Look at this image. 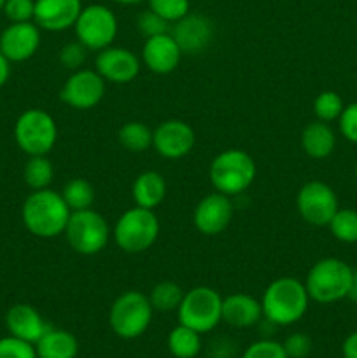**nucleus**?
Listing matches in <instances>:
<instances>
[{
    "instance_id": "f257e3e1",
    "label": "nucleus",
    "mask_w": 357,
    "mask_h": 358,
    "mask_svg": "<svg viewBox=\"0 0 357 358\" xmlns=\"http://www.w3.org/2000/svg\"><path fill=\"white\" fill-rule=\"evenodd\" d=\"M70 208L66 206L62 192L52 189L31 191L21 206V220L28 233L42 240L62 236L70 219Z\"/></svg>"
},
{
    "instance_id": "f03ea898",
    "label": "nucleus",
    "mask_w": 357,
    "mask_h": 358,
    "mask_svg": "<svg viewBox=\"0 0 357 358\" xmlns=\"http://www.w3.org/2000/svg\"><path fill=\"white\" fill-rule=\"evenodd\" d=\"M262 318L276 327H286L300 322L310 306V296L304 282L294 276L273 280L261 297Z\"/></svg>"
},
{
    "instance_id": "7ed1b4c3",
    "label": "nucleus",
    "mask_w": 357,
    "mask_h": 358,
    "mask_svg": "<svg viewBox=\"0 0 357 358\" xmlns=\"http://www.w3.org/2000/svg\"><path fill=\"white\" fill-rule=\"evenodd\" d=\"M310 301L335 304L350 297L354 289V269L338 257H324L315 262L304 278Z\"/></svg>"
},
{
    "instance_id": "20e7f679",
    "label": "nucleus",
    "mask_w": 357,
    "mask_h": 358,
    "mask_svg": "<svg viewBox=\"0 0 357 358\" xmlns=\"http://www.w3.org/2000/svg\"><path fill=\"white\" fill-rule=\"evenodd\" d=\"M254 159L241 149H226L217 154L210 163L209 177L214 189L230 198L247 191L255 180Z\"/></svg>"
},
{
    "instance_id": "39448f33",
    "label": "nucleus",
    "mask_w": 357,
    "mask_h": 358,
    "mask_svg": "<svg viewBox=\"0 0 357 358\" xmlns=\"http://www.w3.org/2000/svg\"><path fill=\"white\" fill-rule=\"evenodd\" d=\"M160 236V220L154 210L133 206L115 220L112 238L118 248L126 254H142L156 243Z\"/></svg>"
},
{
    "instance_id": "423d86ee",
    "label": "nucleus",
    "mask_w": 357,
    "mask_h": 358,
    "mask_svg": "<svg viewBox=\"0 0 357 358\" xmlns=\"http://www.w3.org/2000/svg\"><path fill=\"white\" fill-rule=\"evenodd\" d=\"M153 313L149 296L139 290H126L112 303L108 325L118 338L136 339L149 329Z\"/></svg>"
},
{
    "instance_id": "0eeeda50",
    "label": "nucleus",
    "mask_w": 357,
    "mask_h": 358,
    "mask_svg": "<svg viewBox=\"0 0 357 358\" xmlns=\"http://www.w3.org/2000/svg\"><path fill=\"white\" fill-rule=\"evenodd\" d=\"M178 324L206 334L223 322V297L216 289L206 285L195 287L184 292L181 306L177 308Z\"/></svg>"
},
{
    "instance_id": "6e6552de",
    "label": "nucleus",
    "mask_w": 357,
    "mask_h": 358,
    "mask_svg": "<svg viewBox=\"0 0 357 358\" xmlns=\"http://www.w3.org/2000/svg\"><path fill=\"white\" fill-rule=\"evenodd\" d=\"M14 140L27 156H48L58 140L55 117L42 108H28L16 119Z\"/></svg>"
},
{
    "instance_id": "1a4fd4ad",
    "label": "nucleus",
    "mask_w": 357,
    "mask_h": 358,
    "mask_svg": "<svg viewBox=\"0 0 357 358\" xmlns=\"http://www.w3.org/2000/svg\"><path fill=\"white\" fill-rule=\"evenodd\" d=\"M63 234L74 252L80 255H94L100 254L107 247L112 231L102 213L88 208L70 213L69 224Z\"/></svg>"
},
{
    "instance_id": "9d476101",
    "label": "nucleus",
    "mask_w": 357,
    "mask_h": 358,
    "mask_svg": "<svg viewBox=\"0 0 357 358\" xmlns=\"http://www.w3.org/2000/svg\"><path fill=\"white\" fill-rule=\"evenodd\" d=\"M76 38L88 51H102L112 45L118 37V17L114 10L104 3H91L83 7L76 24Z\"/></svg>"
},
{
    "instance_id": "9b49d317",
    "label": "nucleus",
    "mask_w": 357,
    "mask_h": 358,
    "mask_svg": "<svg viewBox=\"0 0 357 358\" xmlns=\"http://www.w3.org/2000/svg\"><path fill=\"white\" fill-rule=\"evenodd\" d=\"M296 208L301 219L315 227H324L338 212L340 203L335 189L321 180L303 184L296 196Z\"/></svg>"
},
{
    "instance_id": "f8f14e48",
    "label": "nucleus",
    "mask_w": 357,
    "mask_h": 358,
    "mask_svg": "<svg viewBox=\"0 0 357 358\" xmlns=\"http://www.w3.org/2000/svg\"><path fill=\"white\" fill-rule=\"evenodd\" d=\"M105 87L107 83L97 70L79 69L65 80L59 100L76 110H90L104 100Z\"/></svg>"
},
{
    "instance_id": "ddd939ff",
    "label": "nucleus",
    "mask_w": 357,
    "mask_h": 358,
    "mask_svg": "<svg viewBox=\"0 0 357 358\" xmlns=\"http://www.w3.org/2000/svg\"><path fill=\"white\" fill-rule=\"evenodd\" d=\"M196 143L195 129L181 119H167L153 129V147L164 159H182Z\"/></svg>"
},
{
    "instance_id": "4468645a",
    "label": "nucleus",
    "mask_w": 357,
    "mask_h": 358,
    "mask_svg": "<svg viewBox=\"0 0 357 358\" xmlns=\"http://www.w3.org/2000/svg\"><path fill=\"white\" fill-rule=\"evenodd\" d=\"M234 215V206L230 196L212 192L200 199L192 212V224L205 236H217L224 233Z\"/></svg>"
},
{
    "instance_id": "2eb2a0df",
    "label": "nucleus",
    "mask_w": 357,
    "mask_h": 358,
    "mask_svg": "<svg viewBox=\"0 0 357 358\" xmlns=\"http://www.w3.org/2000/svg\"><path fill=\"white\" fill-rule=\"evenodd\" d=\"M94 70L104 77L105 83L128 84L140 73V59L132 49L108 45L98 51Z\"/></svg>"
},
{
    "instance_id": "dca6fc26",
    "label": "nucleus",
    "mask_w": 357,
    "mask_h": 358,
    "mask_svg": "<svg viewBox=\"0 0 357 358\" xmlns=\"http://www.w3.org/2000/svg\"><path fill=\"white\" fill-rule=\"evenodd\" d=\"M41 48V28L34 21L10 23L0 34V52L10 63L27 62Z\"/></svg>"
},
{
    "instance_id": "f3484780",
    "label": "nucleus",
    "mask_w": 357,
    "mask_h": 358,
    "mask_svg": "<svg viewBox=\"0 0 357 358\" xmlns=\"http://www.w3.org/2000/svg\"><path fill=\"white\" fill-rule=\"evenodd\" d=\"M170 35L178 44L182 55H198L212 42L214 23L203 14L189 13L182 20L175 21Z\"/></svg>"
},
{
    "instance_id": "a211bd4d",
    "label": "nucleus",
    "mask_w": 357,
    "mask_h": 358,
    "mask_svg": "<svg viewBox=\"0 0 357 358\" xmlns=\"http://www.w3.org/2000/svg\"><path fill=\"white\" fill-rule=\"evenodd\" d=\"M83 7L80 0H35L34 23L41 30L63 31L74 28Z\"/></svg>"
},
{
    "instance_id": "6ab92c4d",
    "label": "nucleus",
    "mask_w": 357,
    "mask_h": 358,
    "mask_svg": "<svg viewBox=\"0 0 357 358\" xmlns=\"http://www.w3.org/2000/svg\"><path fill=\"white\" fill-rule=\"evenodd\" d=\"M182 59V51L170 34H161L146 38L142 48V62L150 72L158 76L172 73Z\"/></svg>"
},
{
    "instance_id": "aec40b11",
    "label": "nucleus",
    "mask_w": 357,
    "mask_h": 358,
    "mask_svg": "<svg viewBox=\"0 0 357 358\" xmlns=\"http://www.w3.org/2000/svg\"><path fill=\"white\" fill-rule=\"evenodd\" d=\"M6 327L9 336H14L23 341L35 343L49 331V324L42 318V315L30 304H14L6 313Z\"/></svg>"
},
{
    "instance_id": "412c9836",
    "label": "nucleus",
    "mask_w": 357,
    "mask_h": 358,
    "mask_svg": "<svg viewBox=\"0 0 357 358\" xmlns=\"http://www.w3.org/2000/svg\"><path fill=\"white\" fill-rule=\"evenodd\" d=\"M262 320L261 301L248 294H230L223 297V322L234 329H248Z\"/></svg>"
},
{
    "instance_id": "4be33fe9",
    "label": "nucleus",
    "mask_w": 357,
    "mask_h": 358,
    "mask_svg": "<svg viewBox=\"0 0 357 358\" xmlns=\"http://www.w3.org/2000/svg\"><path fill=\"white\" fill-rule=\"evenodd\" d=\"M335 147L336 133L329 122L315 119L301 131V149L312 159H326L335 152Z\"/></svg>"
},
{
    "instance_id": "5701e85b",
    "label": "nucleus",
    "mask_w": 357,
    "mask_h": 358,
    "mask_svg": "<svg viewBox=\"0 0 357 358\" xmlns=\"http://www.w3.org/2000/svg\"><path fill=\"white\" fill-rule=\"evenodd\" d=\"M132 198L136 206L154 210L167 198V180L160 171L147 170L133 180Z\"/></svg>"
},
{
    "instance_id": "b1692460",
    "label": "nucleus",
    "mask_w": 357,
    "mask_h": 358,
    "mask_svg": "<svg viewBox=\"0 0 357 358\" xmlns=\"http://www.w3.org/2000/svg\"><path fill=\"white\" fill-rule=\"evenodd\" d=\"M37 358H76L79 353V341L76 336L63 329H52L35 343Z\"/></svg>"
},
{
    "instance_id": "393cba45",
    "label": "nucleus",
    "mask_w": 357,
    "mask_h": 358,
    "mask_svg": "<svg viewBox=\"0 0 357 358\" xmlns=\"http://www.w3.org/2000/svg\"><path fill=\"white\" fill-rule=\"evenodd\" d=\"M167 346L174 358H196L202 352V334L178 324L168 334Z\"/></svg>"
},
{
    "instance_id": "a878e982",
    "label": "nucleus",
    "mask_w": 357,
    "mask_h": 358,
    "mask_svg": "<svg viewBox=\"0 0 357 358\" xmlns=\"http://www.w3.org/2000/svg\"><path fill=\"white\" fill-rule=\"evenodd\" d=\"M118 142L132 154L146 152L153 147V129L140 121H130L118 131Z\"/></svg>"
},
{
    "instance_id": "bb28decb",
    "label": "nucleus",
    "mask_w": 357,
    "mask_h": 358,
    "mask_svg": "<svg viewBox=\"0 0 357 358\" xmlns=\"http://www.w3.org/2000/svg\"><path fill=\"white\" fill-rule=\"evenodd\" d=\"M24 184L31 191L48 189L55 178V166L48 156H28L27 164L23 170Z\"/></svg>"
},
{
    "instance_id": "cd10ccee",
    "label": "nucleus",
    "mask_w": 357,
    "mask_h": 358,
    "mask_svg": "<svg viewBox=\"0 0 357 358\" xmlns=\"http://www.w3.org/2000/svg\"><path fill=\"white\" fill-rule=\"evenodd\" d=\"M182 297H184V290L178 283L175 282H160L153 287L149 294L150 306L154 311H161V313H170V311H177L181 306Z\"/></svg>"
},
{
    "instance_id": "c85d7f7f",
    "label": "nucleus",
    "mask_w": 357,
    "mask_h": 358,
    "mask_svg": "<svg viewBox=\"0 0 357 358\" xmlns=\"http://www.w3.org/2000/svg\"><path fill=\"white\" fill-rule=\"evenodd\" d=\"M62 196L70 212H79V210L91 208L97 194H94V187L86 178H72L63 185Z\"/></svg>"
},
{
    "instance_id": "c756f323",
    "label": "nucleus",
    "mask_w": 357,
    "mask_h": 358,
    "mask_svg": "<svg viewBox=\"0 0 357 358\" xmlns=\"http://www.w3.org/2000/svg\"><path fill=\"white\" fill-rule=\"evenodd\" d=\"M332 238L342 243H357V212L352 208H338L328 224Z\"/></svg>"
},
{
    "instance_id": "7c9ffc66",
    "label": "nucleus",
    "mask_w": 357,
    "mask_h": 358,
    "mask_svg": "<svg viewBox=\"0 0 357 358\" xmlns=\"http://www.w3.org/2000/svg\"><path fill=\"white\" fill-rule=\"evenodd\" d=\"M343 108H345V103H343L342 96H340L336 91H322V93H318L314 100V114L318 121H338Z\"/></svg>"
},
{
    "instance_id": "2f4dec72",
    "label": "nucleus",
    "mask_w": 357,
    "mask_h": 358,
    "mask_svg": "<svg viewBox=\"0 0 357 358\" xmlns=\"http://www.w3.org/2000/svg\"><path fill=\"white\" fill-rule=\"evenodd\" d=\"M147 2H149V9L160 14L168 23H175L191 13L189 0H147Z\"/></svg>"
},
{
    "instance_id": "473e14b6",
    "label": "nucleus",
    "mask_w": 357,
    "mask_h": 358,
    "mask_svg": "<svg viewBox=\"0 0 357 358\" xmlns=\"http://www.w3.org/2000/svg\"><path fill=\"white\" fill-rule=\"evenodd\" d=\"M241 358H289L282 343H276L273 339L262 338L259 341H254L245 348L241 353Z\"/></svg>"
},
{
    "instance_id": "72a5a7b5",
    "label": "nucleus",
    "mask_w": 357,
    "mask_h": 358,
    "mask_svg": "<svg viewBox=\"0 0 357 358\" xmlns=\"http://www.w3.org/2000/svg\"><path fill=\"white\" fill-rule=\"evenodd\" d=\"M0 358H37L35 345L14 336L0 339Z\"/></svg>"
},
{
    "instance_id": "f704fd0d",
    "label": "nucleus",
    "mask_w": 357,
    "mask_h": 358,
    "mask_svg": "<svg viewBox=\"0 0 357 358\" xmlns=\"http://www.w3.org/2000/svg\"><path fill=\"white\" fill-rule=\"evenodd\" d=\"M168 24H170L168 21H164L160 14H156L150 9L144 10L136 17V28H139V31L146 38L156 37V35L161 34H168Z\"/></svg>"
},
{
    "instance_id": "c9c22d12",
    "label": "nucleus",
    "mask_w": 357,
    "mask_h": 358,
    "mask_svg": "<svg viewBox=\"0 0 357 358\" xmlns=\"http://www.w3.org/2000/svg\"><path fill=\"white\" fill-rule=\"evenodd\" d=\"M86 56L88 49L79 41L69 42V44H65L59 49V65L63 69L76 72V70L83 69L84 62H86Z\"/></svg>"
},
{
    "instance_id": "e433bc0d",
    "label": "nucleus",
    "mask_w": 357,
    "mask_h": 358,
    "mask_svg": "<svg viewBox=\"0 0 357 358\" xmlns=\"http://www.w3.org/2000/svg\"><path fill=\"white\" fill-rule=\"evenodd\" d=\"M2 10L10 23L34 21L35 0H6Z\"/></svg>"
},
{
    "instance_id": "4c0bfd02",
    "label": "nucleus",
    "mask_w": 357,
    "mask_h": 358,
    "mask_svg": "<svg viewBox=\"0 0 357 358\" xmlns=\"http://www.w3.org/2000/svg\"><path fill=\"white\" fill-rule=\"evenodd\" d=\"M282 346L289 358H307L314 348L310 336L304 334V332H294V334L287 336Z\"/></svg>"
},
{
    "instance_id": "58836bf2",
    "label": "nucleus",
    "mask_w": 357,
    "mask_h": 358,
    "mask_svg": "<svg viewBox=\"0 0 357 358\" xmlns=\"http://www.w3.org/2000/svg\"><path fill=\"white\" fill-rule=\"evenodd\" d=\"M340 133L349 142L357 143V101L345 105L338 119Z\"/></svg>"
},
{
    "instance_id": "ea45409f",
    "label": "nucleus",
    "mask_w": 357,
    "mask_h": 358,
    "mask_svg": "<svg viewBox=\"0 0 357 358\" xmlns=\"http://www.w3.org/2000/svg\"><path fill=\"white\" fill-rule=\"evenodd\" d=\"M343 358H357V331L346 336V339L342 345Z\"/></svg>"
},
{
    "instance_id": "a19ab883",
    "label": "nucleus",
    "mask_w": 357,
    "mask_h": 358,
    "mask_svg": "<svg viewBox=\"0 0 357 358\" xmlns=\"http://www.w3.org/2000/svg\"><path fill=\"white\" fill-rule=\"evenodd\" d=\"M10 76V62L0 52V87L9 80Z\"/></svg>"
},
{
    "instance_id": "79ce46f5",
    "label": "nucleus",
    "mask_w": 357,
    "mask_h": 358,
    "mask_svg": "<svg viewBox=\"0 0 357 358\" xmlns=\"http://www.w3.org/2000/svg\"><path fill=\"white\" fill-rule=\"evenodd\" d=\"M350 297L357 299V269L354 271V289H352V294H350Z\"/></svg>"
},
{
    "instance_id": "37998d69",
    "label": "nucleus",
    "mask_w": 357,
    "mask_h": 358,
    "mask_svg": "<svg viewBox=\"0 0 357 358\" xmlns=\"http://www.w3.org/2000/svg\"><path fill=\"white\" fill-rule=\"evenodd\" d=\"M114 2L122 3V6H135V3L144 2V0H114Z\"/></svg>"
},
{
    "instance_id": "c03bdc74",
    "label": "nucleus",
    "mask_w": 357,
    "mask_h": 358,
    "mask_svg": "<svg viewBox=\"0 0 357 358\" xmlns=\"http://www.w3.org/2000/svg\"><path fill=\"white\" fill-rule=\"evenodd\" d=\"M354 177H356V182H357V163H356V168H354Z\"/></svg>"
},
{
    "instance_id": "a18cd8bd",
    "label": "nucleus",
    "mask_w": 357,
    "mask_h": 358,
    "mask_svg": "<svg viewBox=\"0 0 357 358\" xmlns=\"http://www.w3.org/2000/svg\"><path fill=\"white\" fill-rule=\"evenodd\" d=\"M4 3H6V0H0V10L4 9Z\"/></svg>"
}]
</instances>
